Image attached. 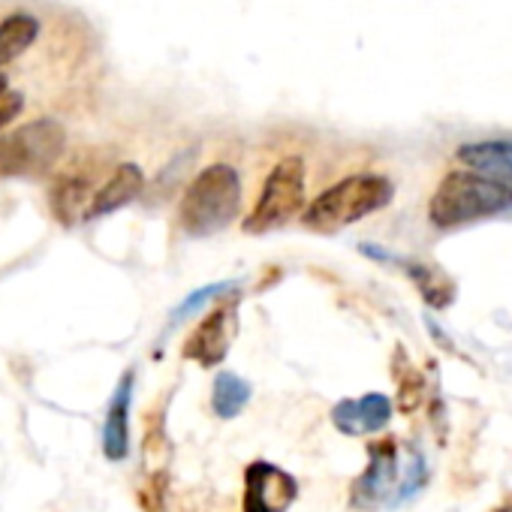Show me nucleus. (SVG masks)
I'll use <instances>...</instances> for the list:
<instances>
[{"label": "nucleus", "mask_w": 512, "mask_h": 512, "mask_svg": "<svg viewBox=\"0 0 512 512\" xmlns=\"http://www.w3.org/2000/svg\"><path fill=\"white\" fill-rule=\"evenodd\" d=\"M503 211H512V187L473 169L443 175L428 202V220L437 229H458L464 223L494 217Z\"/></svg>", "instance_id": "1"}, {"label": "nucleus", "mask_w": 512, "mask_h": 512, "mask_svg": "<svg viewBox=\"0 0 512 512\" xmlns=\"http://www.w3.org/2000/svg\"><path fill=\"white\" fill-rule=\"evenodd\" d=\"M241 211V178L235 166H205L184 190L178 205V226L190 238H208L226 229Z\"/></svg>", "instance_id": "2"}, {"label": "nucleus", "mask_w": 512, "mask_h": 512, "mask_svg": "<svg viewBox=\"0 0 512 512\" xmlns=\"http://www.w3.org/2000/svg\"><path fill=\"white\" fill-rule=\"evenodd\" d=\"M395 196V187L386 175H350L329 190H323L305 211L302 223L314 232L332 235L350 223H359L362 217L386 208Z\"/></svg>", "instance_id": "3"}, {"label": "nucleus", "mask_w": 512, "mask_h": 512, "mask_svg": "<svg viewBox=\"0 0 512 512\" xmlns=\"http://www.w3.org/2000/svg\"><path fill=\"white\" fill-rule=\"evenodd\" d=\"M67 148V130L55 118L28 121L0 136V178H43Z\"/></svg>", "instance_id": "4"}, {"label": "nucleus", "mask_w": 512, "mask_h": 512, "mask_svg": "<svg viewBox=\"0 0 512 512\" xmlns=\"http://www.w3.org/2000/svg\"><path fill=\"white\" fill-rule=\"evenodd\" d=\"M305 211V163L302 157L290 154L275 163L269 172L253 211L244 217V232L266 235L272 229L287 226L293 217Z\"/></svg>", "instance_id": "5"}, {"label": "nucleus", "mask_w": 512, "mask_h": 512, "mask_svg": "<svg viewBox=\"0 0 512 512\" xmlns=\"http://www.w3.org/2000/svg\"><path fill=\"white\" fill-rule=\"evenodd\" d=\"M401 455H398V443L392 437L371 443L368 446V467L365 473L353 482V506L359 509H377L383 503L395 506L398 497V485H401Z\"/></svg>", "instance_id": "6"}, {"label": "nucleus", "mask_w": 512, "mask_h": 512, "mask_svg": "<svg viewBox=\"0 0 512 512\" xmlns=\"http://www.w3.org/2000/svg\"><path fill=\"white\" fill-rule=\"evenodd\" d=\"M296 500V479L269 461H253L244 473V512H287Z\"/></svg>", "instance_id": "7"}, {"label": "nucleus", "mask_w": 512, "mask_h": 512, "mask_svg": "<svg viewBox=\"0 0 512 512\" xmlns=\"http://www.w3.org/2000/svg\"><path fill=\"white\" fill-rule=\"evenodd\" d=\"M232 332H235V302H226V305L214 308L196 326V332L184 344V356L196 359L205 368H214V365L223 362V356L229 350V341H232Z\"/></svg>", "instance_id": "8"}, {"label": "nucleus", "mask_w": 512, "mask_h": 512, "mask_svg": "<svg viewBox=\"0 0 512 512\" xmlns=\"http://www.w3.org/2000/svg\"><path fill=\"white\" fill-rule=\"evenodd\" d=\"M389 419H392V401L380 392H371L362 398H347V401L335 404V410H332L335 428L350 437L383 431L389 425Z\"/></svg>", "instance_id": "9"}, {"label": "nucleus", "mask_w": 512, "mask_h": 512, "mask_svg": "<svg viewBox=\"0 0 512 512\" xmlns=\"http://www.w3.org/2000/svg\"><path fill=\"white\" fill-rule=\"evenodd\" d=\"M130 401H133V374L127 371L109 401L103 422V452L109 461H124L130 452Z\"/></svg>", "instance_id": "10"}, {"label": "nucleus", "mask_w": 512, "mask_h": 512, "mask_svg": "<svg viewBox=\"0 0 512 512\" xmlns=\"http://www.w3.org/2000/svg\"><path fill=\"white\" fill-rule=\"evenodd\" d=\"M142 187H145V172H142L136 163L118 166V169L112 172V178H109L100 190H94L91 205H88V220L103 217V214H112V211L130 205V202L142 193Z\"/></svg>", "instance_id": "11"}, {"label": "nucleus", "mask_w": 512, "mask_h": 512, "mask_svg": "<svg viewBox=\"0 0 512 512\" xmlns=\"http://www.w3.org/2000/svg\"><path fill=\"white\" fill-rule=\"evenodd\" d=\"M458 160L479 172L488 175L506 187H512V139H485V142H467L458 148Z\"/></svg>", "instance_id": "12"}, {"label": "nucleus", "mask_w": 512, "mask_h": 512, "mask_svg": "<svg viewBox=\"0 0 512 512\" xmlns=\"http://www.w3.org/2000/svg\"><path fill=\"white\" fill-rule=\"evenodd\" d=\"M91 184L79 175H64L52 187V211L64 226L88 220V205H91Z\"/></svg>", "instance_id": "13"}, {"label": "nucleus", "mask_w": 512, "mask_h": 512, "mask_svg": "<svg viewBox=\"0 0 512 512\" xmlns=\"http://www.w3.org/2000/svg\"><path fill=\"white\" fill-rule=\"evenodd\" d=\"M40 37V22L28 13H13L0 22V67L13 64L19 55H25Z\"/></svg>", "instance_id": "14"}, {"label": "nucleus", "mask_w": 512, "mask_h": 512, "mask_svg": "<svg viewBox=\"0 0 512 512\" xmlns=\"http://www.w3.org/2000/svg\"><path fill=\"white\" fill-rule=\"evenodd\" d=\"M250 401V383L241 380L238 374L220 371L214 377V389H211V410L220 419H235Z\"/></svg>", "instance_id": "15"}, {"label": "nucleus", "mask_w": 512, "mask_h": 512, "mask_svg": "<svg viewBox=\"0 0 512 512\" xmlns=\"http://www.w3.org/2000/svg\"><path fill=\"white\" fill-rule=\"evenodd\" d=\"M401 266H404V272L413 278V284L419 287L422 299H425L431 308H446V305H452V299H455V284H452L443 272H437V269H431V266H419V263H401Z\"/></svg>", "instance_id": "16"}, {"label": "nucleus", "mask_w": 512, "mask_h": 512, "mask_svg": "<svg viewBox=\"0 0 512 512\" xmlns=\"http://www.w3.org/2000/svg\"><path fill=\"white\" fill-rule=\"evenodd\" d=\"M395 371H398V404L404 413L416 410L425 398V377L407 362V356L398 350V362H395Z\"/></svg>", "instance_id": "17"}, {"label": "nucleus", "mask_w": 512, "mask_h": 512, "mask_svg": "<svg viewBox=\"0 0 512 512\" xmlns=\"http://www.w3.org/2000/svg\"><path fill=\"white\" fill-rule=\"evenodd\" d=\"M229 290H235V284H211V287L196 290L193 296H187V299L178 305V311L172 314V326L181 323V320H187V317H193L196 311H202L211 299H223V293H229Z\"/></svg>", "instance_id": "18"}, {"label": "nucleus", "mask_w": 512, "mask_h": 512, "mask_svg": "<svg viewBox=\"0 0 512 512\" xmlns=\"http://www.w3.org/2000/svg\"><path fill=\"white\" fill-rule=\"evenodd\" d=\"M25 109V97L19 91H4L0 94V133H4L7 124H13Z\"/></svg>", "instance_id": "19"}, {"label": "nucleus", "mask_w": 512, "mask_h": 512, "mask_svg": "<svg viewBox=\"0 0 512 512\" xmlns=\"http://www.w3.org/2000/svg\"><path fill=\"white\" fill-rule=\"evenodd\" d=\"M491 512H512V497H509L506 503H500L497 509H491Z\"/></svg>", "instance_id": "20"}, {"label": "nucleus", "mask_w": 512, "mask_h": 512, "mask_svg": "<svg viewBox=\"0 0 512 512\" xmlns=\"http://www.w3.org/2000/svg\"><path fill=\"white\" fill-rule=\"evenodd\" d=\"M4 91H10L7 88V76H0V94H4Z\"/></svg>", "instance_id": "21"}]
</instances>
